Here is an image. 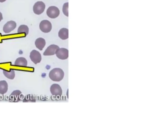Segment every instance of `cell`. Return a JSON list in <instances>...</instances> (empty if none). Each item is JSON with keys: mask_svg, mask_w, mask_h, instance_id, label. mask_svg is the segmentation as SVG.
<instances>
[{"mask_svg": "<svg viewBox=\"0 0 166 124\" xmlns=\"http://www.w3.org/2000/svg\"><path fill=\"white\" fill-rule=\"evenodd\" d=\"M49 76L52 81L60 82L64 78V71L59 68H55L50 72Z\"/></svg>", "mask_w": 166, "mask_h": 124, "instance_id": "cell-1", "label": "cell"}, {"mask_svg": "<svg viewBox=\"0 0 166 124\" xmlns=\"http://www.w3.org/2000/svg\"><path fill=\"white\" fill-rule=\"evenodd\" d=\"M59 9L54 6H52L48 8L47 10V14L49 17L52 19H55L59 15Z\"/></svg>", "mask_w": 166, "mask_h": 124, "instance_id": "cell-2", "label": "cell"}, {"mask_svg": "<svg viewBox=\"0 0 166 124\" xmlns=\"http://www.w3.org/2000/svg\"><path fill=\"white\" fill-rule=\"evenodd\" d=\"M39 28L42 32L47 33L51 31L52 28V25L49 20H43L40 22Z\"/></svg>", "mask_w": 166, "mask_h": 124, "instance_id": "cell-3", "label": "cell"}, {"mask_svg": "<svg viewBox=\"0 0 166 124\" xmlns=\"http://www.w3.org/2000/svg\"><path fill=\"white\" fill-rule=\"evenodd\" d=\"M45 9V4L41 1H37L33 6V11L36 15L42 14Z\"/></svg>", "mask_w": 166, "mask_h": 124, "instance_id": "cell-4", "label": "cell"}, {"mask_svg": "<svg viewBox=\"0 0 166 124\" xmlns=\"http://www.w3.org/2000/svg\"><path fill=\"white\" fill-rule=\"evenodd\" d=\"M17 24L13 20L9 21L6 23L3 27V31L6 33H9L16 28Z\"/></svg>", "mask_w": 166, "mask_h": 124, "instance_id": "cell-5", "label": "cell"}, {"mask_svg": "<svg viewBox=\"0 0 166 124\" xmlns=\"http://www.w3.org/2000/svg\"><path fill=\"white\" fill-rule=\"evenodd\" d=\"M30 58L35 64L39 63L41 61V55L38 51L33 50L30 54Z\"/></svg>", "mask_w": 166, "mask_h": 124, "instance_id": "cell-6", "label": "cell"}, {"mask_svg": "<svg viewBox=\"0 0 166 124\" xmlns=\"http://www.w3.org/2000/svg\"><path fill=\"white\" fill-rule=\"evenodd\" d=\"M56 55L60 59H67L68 57V49L65 48L59 49L56 52Z\"/></svg>", "mask_w": 166, "mask_h": 124, "instance_id": "cell-7", "label": "cell"}, {"mask_svg": "<svg viewBox=\"0 0 166 124\" xmlns=\"http://www.w3.org/2000/svg\"><path fill=\"white\" fill-rule=\"evenodd\" d=\"M51 94L55 96H61L62 94V90L58 84H53L50 88Z\"/></svg>", "mask_w": 166, "mask_h": 124, "instance_id": "cell-8", "label": "cell"}, {"mask_svg": "<svg viewBox=\"0 0 166 124\" xmlns=\"http://www.w3.org/2000/svg\"><path fill=\"white\" fill-rule=\"evenodd\" d=\"M22 95V92L19 90H15L13 91L10 95L9 97V100L10 101L14 102H17L21 100Z\"/></svg>", "mask_w": 166, "mask_h": 124, "instance_id": "cell-9", "label": "cell"}, {"mask_svg": "<svg viewBox=\"0 0 166 124\" xmlns=\"http://www.w3.org/2000/svg\"><path fill=\"white\" fill-rule=\"evenodd\" d=\"M59 49V47L56 45H51L47 48L44 52L43 55L45 56L52 55L56 54L57 51Z\"/></svg>", "mask_w": 166, "mask_h": 124, "instance_id": "cell-10", "label": "cell"}, {"mask_svg": "<svg viewBox=\"0 0 166 124\" xmlns=\"http://www.w3.org/2000/svg\"><path fill=\"white\" fill-rule=\"evenodd\" d=\"M14 65L16 66L25 68L27 65V61L24 57H19L15 62Z\"/></svg>", "mask_w": 166, "mask_h": 124, "instance_id": "cell-11", "label": "cell"}, {"mask_svg": "<svg viewBox=\"0 0 166 124\" xmlns=\"http://www.w3.org/2000/svg\"><path fill=\"white\" fill-rule=\"evenodd\" d=\"M46 45V41L43 38H38L35 41V45L38 49L42 51Z\"/></svg>", "mask_w": 166, "mask_h": 124, "instance_id": "cell-12", "label": "cell"}, {"mask_svg": "<svg viewBox=\"0 0 166 124\" xmlns=\"http://www.w3.org/2000/svg\"><path fill=\"white\" fill-rule=\"evenodd\" d=\"M58 36L61 39L65 40L68 38V30L67 28H62L58 33Z\"/></svg>", "mask_w": 166, "mask_h": 124, "instance_id": "cell-13", "label": "cell"}, {"mask_svg": "<svg viewBox=\"0 0 166 124\" xmlns=\"http://www.w3.org/2000/svg\"><path fill=\"white\" fill-rule=\"evenodd\" d=\"M8 90V84L6 81H0V94L3 95Z\"/></svg>", "mask_w": 166, "mask_h": 124, "instance_id": "cell-14", "label": "cell"}, {"mask_svg": "<svg viewBox=\"0 0 166 124\" xmlns=\"http://www.w3.org/2000/svg\"><path fill=\"white\" fill-rule=\"evenodd\" d=\"M3 73L4 74V76L9 79H13L15 77V71L13 69H11L9 71L3 70Z\"/></svg>", "mask_w": 166, "mask_h": 124, "instance_id": "cell-15", "label": "cell"}, {"mask_svg": "<svg viewBox=\"0 0 166 124\" xmlns=\"http://www.w3.org/2000/svg\"><path fill=\"white\" fill-rule=\"evenodd\" d=\"M17 33L19 34L24 33L25 36H26L29 33V28L28 26L25 25H22L19 27L17 29Z\"/></svg>", "mask_w": 166, "mask_h": 124, "instance_id": "cell-16", "label": "cell"}, {"mask_svg": "<svg viewBox=\"0 0 166 124\" xmlns=\"http://www.w3.org/2000/svg\"><path fill=\"white\" fill-rule=\"evenodd\" d=\"M68 3H64L63 6V12L64 13V14L67 17L68 16Z\"/></svg>", "mask_w": 166, "mask_h": 124, "instance_id": "cell-17", "label": "cell"}, {"mask_svg": "<svg viewBox=\"0 0 166 124\" xmlns=\"http://www.w3.org/2000/svg\"><path fill=\"white\" fill-rule=\"evenodd\" d=\"M3 19V15H2V14H1V12H0V22H1V20H2Z\"/></svg>", "mask_w": 166, "mask_h": 124, "instance_id": "cell-18", "label": "cell"}, {"mask_svg": "<svg viewBox=\"0 0 166 124\" xmlns=\"http://www.w3.org/2000/svg\"><path fill=\"white\" fill-rule=\"evenodd\" d=\"M6 0H0V3H3L6 1Z\"/></svg>", "mask_w": 166, "mask_h": 124, "instance_id": "cell-19", "label": "cell"}]
</instances>
